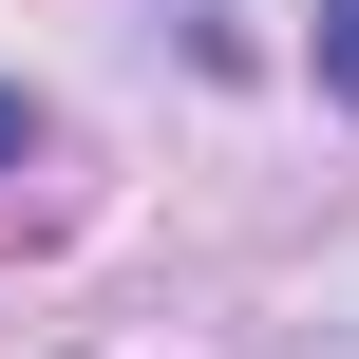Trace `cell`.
I'll return each instance as SVG.
<instances>
[{"label": "cell", "mask_w": 359, "mask_h": 359, "mask_svg": "<svg viewBox=\"0 0 359 359\" xmlns=\"http://www.w3.org/2000/svg\"><path fill=\"white\" fill-rule=\"evenodd\" d=\"M0 170H38V114H19V95H0Z\"/></svg>", "instance_id": "cell-2"}, {"label": "cell", "mask_w": 359, "mask_h": 359, "mask_svg": "<svg viewBox=\"0 0 359 359\" xmlns=\"http://www.w3.org/2000/svg\"><path fill=\"white\" fill-rule=\"evenodd\" d=\"M322 95L359 114V0H322Z\"/></svg>", "instance_id": "cell-1"}]
</instances>
